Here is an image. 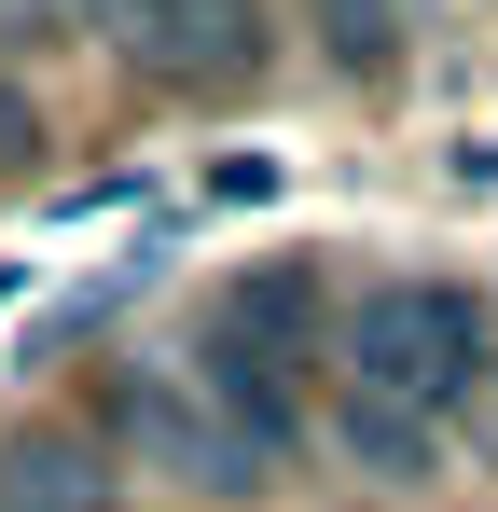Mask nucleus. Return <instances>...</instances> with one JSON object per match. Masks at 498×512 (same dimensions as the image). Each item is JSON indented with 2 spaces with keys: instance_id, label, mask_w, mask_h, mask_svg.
Segmentation results:
<instances>
[{
  "instance_id": "nucleus-1",
  "label": "nucleus",
  "mask_w": 498,
  "mask_h": 512,
  "mask_svg": "<svg viewBox=\"0 0 498 512\" xmlns=\"http://www.w3.org/2000/svg\"><path fill=\"white\" fill-rule=\"evenodd\" d=\"M485 402V305L457 291V277H374L360 305H346V457H374L388 485L429 471V443Z\"/></svg>"
},
{
  "instance_id": "nucleus-2",
  "label": "nucleus",
  "mask_w": 498,
  "mask_h": 512,
  "mask_svg": "<svg viewBox=\"0 0 498 512\" xmlns=\"http://www.w3.org/2000/svg\"><path fill=\"white\" fill-rule=\"evenodd\" d=\"M305 305H319L305 277H249L236 305L208 319V346H194L208 416L236 429L277 485H291V471H305V443H319V429H305Z\"/></svg>"
},
{
  "instance_id": "nucleus-3",
  "label": "nucleus",
  "mask_w": 498,
  "mask_h": 512,
  "mask_svg": "<svg viewBox=\"0 0 498 512\" xmlns=\"http://www.w3.org/2000/svg\"><path fill=\"white\" fill-rule=\"evenodd\" d=\"M70 28H97L111 70H139L166 97H236L277 56V14L263 0H56Z\"/></svg>"
},
{
  "instance_id": "nucleus-4",
  "label": "nucleus",
  "mask_w": 498,
  "mask_h": 512,
  "mask_svg": "<svg viewBox=\"0 0 498 512\" xmlns=\"http://www.w3.org/2000/svg\"><path fill=\"white\" fill-rule=\"evenodd\" d=\"M97 402H111V429H125V443H139L153 471H180L194 499H263V485H277V471L249 457L236 429L208 416L194 360H111V388H97Z\"/></svg>"
},
{
  "instance_id": "nucleus-5",
  "label": "nucleus",
  "mask_w": 498,
  "mask_h": 512,
  "mask_svg": "<svg viewBox=\"0 0 498 512\" xmlns=\"http://www.w3.org/2000/svg\"><path fill=\"white\" fill-rule=\"evenodd\" d=\"M56 28H70L56 0H0V167L42 139V42Z\"/></svg>"
},
{
  "instance_id": "nucleus-6",
  "label": "nucleus",
  "mask_w": 498,
  "mask_h": 512,
  "mask_svg": "<svg viewBox=\"0 0 498 512\" xmlns=\"http://www.w3.org/2000/svg\"><path fill=\"white\" fill-rule=\"evenodd\" d=\"M0 512H111V471L83 443H14L0 457Z\"/></svg>"
},
{
  "instance_id": "nucleus-7",
  "label": "nucleus",
  "mask_w": 498,
  "mask_h": 512,
  "mask_svg": "<svg viewBox=\"0 0 498 512\" xmlns=\"http://www.w3.org/2000/svg\"><path fill=\"white\" fill-rule=\"evenodd\" d=\"M305 28H319L346 70H388V56H402V28H415V0H305Z\"/></svg>"
}]
</instances>
